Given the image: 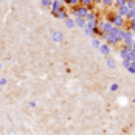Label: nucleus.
I'll list each match as a JSON object with an SVG mask.
<instances>
[{
    "label": "nucleus",
    "mask_w": 135,
    "mask_h": 135,
    "mask_svg": "<svg viewBox=\"0 0 135 135\" xmlns=\"http://www.w3.org/2000/svg\"><path fill=\"white\" fill-rule=\"evenodd\" d=\"M117 89H118V85H117V84H112V85H110V90H117Z\"/></svg>",
    "instance_id": "f257e3e1"
},
{
    "label": "nucleus",
    "mask_w": 135,
    "mask_h": 135,
    "mask_svg": "<svg viewBox=\"0 0 135 135\" xmlns=\"http://www.w3.org/2000/svg\"><path fill=\"white\" fill-rule=\"evenodd\" d=\"M134 102H135V98H134Z\"/></svg>",
    "instance_id": "f03ea898"
}]
</instances>
